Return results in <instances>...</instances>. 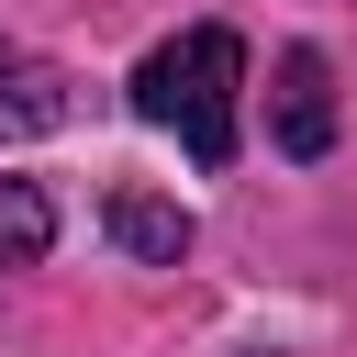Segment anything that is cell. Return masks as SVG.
Segmentation results:
<instances>
[{
    "label": "cell",
    "mask_w": 357,
    "mask_h": 357,
    "mask_svg": "<svg viewBox=\"0 0 357 357\" xmlns=\"http://www.w3.org/2000/svg\"><path fill=\"white\" fill-rule=\"evenodd\" d=\"M112 245H123V257H156V268H178V257L201 245V223H190L178 201H156V190H112Z\"/></svg>",
    "instance_id": "3"
},
{
    "label": "cell",
    "mask_w": 357,
    "mask_h": 357,
    "mask_svg": "<svg viewBox=\"0 0 357 357\" xmlns=\"http://www.w3.org/2000/svg\"><path fill=\"white\" fill-rule=\"evenodd\" d=\"M234 89H245V45H234L223 22H190V33H167V45L134 67V112H145L156 134H178L201 167L234 156Z\"/></svg>",
    "instance_id": "1"
},
{
    "label": "cell",
    "mask_w": 357,
    "mask_h": 357,
    "mask_svg": "<svg viewBox=\"0 0 357 357\" xmlns=\"http://www.w3.org/2000/svg\"><path fill=\"white\" fill-rule=\"evenodd\" d=\"M56 112H67L56 67H45V56H22V45H0V134H45Z\"/></svg>",
    "instance_id": "4"
},
{
    "label": "cell",
    "mask_w": 357,
    "mask_h": 357,
    "mask_svg": "<svg viewBox=\"0 0 357 357\" xmlns=\"http://www.w3.org/2000/svg\"><path fill=\"white\" fill-rule=\"evenodd\" d=\"M268 134H279V156H335V67H324V45H290L279 56Z\"/></svg>",
    "instance_id": "2"
},
{
    "label": "cell",
    "mask_w": 357,
    "mask_h": 357,
    "mask_svg": "<svg viewBox=\"0 0 357 357\" xmlns=\"http://www.w3.org/2000/svg\"><path fill=\"white\" fill-rule=\"evenodd\" d=\"M45 245H56V201L33 178H0V268H33Z\"/></svg>",
    "instance_id": "5"
}]
</instances>
